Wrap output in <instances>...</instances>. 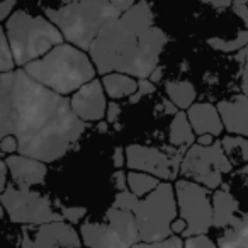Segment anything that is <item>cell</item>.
I'll use <instances>...</instances> for the list:
<instances>
[{"label": "cell", "instance_id": "obj_1", "mask_svg": "<svg viewBox=\"0 0 248 248\" xmlns=\"http://www.w3.org/2000/svg\"><path fill=\"white\" fill-rule=\"evenodd\" d=\"M83 131L85 121L65 95L34 80L24 68L0 75V138L14 135L17 153L56 162Z\"/></svg>", "mask_w": 248, "mask_h": 248}, {"label": "cell", "instance_id": "obj_2", "mask_svg": "<svg viewBox=\"0 0 248 248\" xmlns=\"http://www.w3.org/2000/svg\"><path fill=\"white\" fill-rule=\"evenodd\" d=\"M167 45V34L155 26V14L148 0H138L129 11L109 21L89 49L97 73H128L150 78L158 66Z\"/></svg>", "mask_w": 248, "mask_h": 248}, {"label": "cell", "instance_id": "obj_3", "mask_svg": "<svg viewBox=\"0 0 248 248\" xmlns=\"http://www.w3.org/2000/svg\"><path fill=\"white\" fill-rule=\"evenodd\" d=\"M34 80L62 95L75 93L95 78V65L90 55L72 43L55 46L45 56L22 66Z\"/></svg>", "mask_w": 248, "mask_h": 248}, {"label": "cell", "instance_id": "obj_4", "mask_svg": "<svg viewBox=\"0 0 248 248\" xmlns=\"http://www.w3.org/2000/svg\"><path fill=\"white\" fill-rule=\"evenodd\" d=\"M45 14L58 26L66 43L89 51L104 26L123 12L110 0H77L58 9H45Z\"/></svg>", "mask_w": 248, "mask_h": 248}, {"label": "cell", "instance_id": "obj_5", "mask_svg": "<svg viewBox=\"0 0 248 248\" xmlns=\"http://www.w3.org/2000/svg\"><path fill=\"white\" fill-rule=\"evenodd\" d=\"M4 31L12 46L17 66L45 56L55 46L65 43L60 28L46 16H36L28 11H14L4 22Z\"/></svg>", "mask_w": 248, "mask_h": 248}, {"label": "cell", "instance_id": "obj_6", "mask_svg": "<svg viewBox=\"0 0 248 248\" xmlns=\"http://www.w3.org/2000/svg\"><path fill=\"white\" fill-rule=\"evenodd\" d=\"M177 196L175 186L167 180L155 190L138 197L133 214L140 230V241H160L173 234L172 223L177 219Z\"/></svg>", "mask_w": 248, "mask_h": 248}, {"label": "cell", "instance_id": "obj_7", "mask_svg": "<svg viewBox=\"0 0 248 248\" xmlns=\"http://www.w3.org/2000/svg\"><path fill=\"white\" fill-rule=\"evenodd\" d=\"M82 241L87 248H133L140 243V230L133 211L110 207L104 223H83Z\"/></svg>", "mask_w": 248, "mask_h": 248}, {"label": "cell", "instance_id": "obj_8", "mask_svg": "<svg viewBox=\"0 0 248 248\" xmlns=\"http://www.w3.org/2000/svg\"><path fill=\"white\" fill-rule=\"evenodd\" d=\"M231 169L233 163L228 158L221 141H214L209 146L194 143L186 152L180 165V175L209 190H216L223 182V175L231 172Z\"/></svg>", "mask_w": 248, "mask_h": 248}, {"label": "cell", "instance_id": "obj_9", "mask_svg": "<svg viewBox=\"0 0 248 248\" xmlns=\"http://www.w3.org/2000/svg\"><path fill=\"white\" fill-rule=\"evenodd\" d=\"M0 199L12 223L46 224L63 219L62 214L53 209L48 197L34 192L29 187H7Z\"/></svg>", "mask_w": 248, "mask_h": 248}, {"label": "cell", "instance_id": "obj_10", "mask_svg": "<svg viewBox=\"0 0 248 248\" xmlns=\"http://www.w3.org/2000/svg\"><path fill=\"white\" fill-rule=\"evenodd\" d=\"M207 187L189 179H180L175 182V196L179 204L180 217L186 219L187 231L184 236L206 234L213 226V199L209 197Z\"/></svg>", "mask_w": 248, "mask_h": 248}, {"label": "cell", "instance_id": "obj_11", "mask_svg": "<svg viewBox=\"0 0 248 248\" xmlns=\"http://www.w3.org/2000/svg\"><path fill=\"white\" fill-rule=\"evenodd\" d=\"M187 150L177 148V152L167 153L153 146L129 145L126 148V165L129 170L152 173L160 180H175Z\"/></svg>", "mask_w": 248, "mask_h": 248}, {"label": "cell", "instance_id": "obj_12", "mask_svg": "<svg viewBox=\"0 0 248 248\" xmlns=\"http://www.w3.org/2000/svg\"><path fill=\"white\" fill-rule=\"evenodd\" d=\"M75 114L85 123L102 121L107 112L106 89L102 80H90L83 87H80L70 99Z\"/></svg>", "mask_w": 248, "mask_h": 248}, {"label": "cell", "instance_id": "obj_13", "mask_svg": "<svg viewBox=\"0 0 248 248\" xmlns=\"http://www.w3.org/2000/svg\"><path fill=\"white\" fill-rule=\"evenodd\" d=\"M82 240L72 224L65 221H51L41 224L32 238V248H80Z\"/></svg>", "mask_w": 248, "mask_h": 248}, {"label": "cell", "instance_id": "obj_14", "mask_svg": "<svg viewBox=\"0 0 248 248\" xmlns=\"http://www.w3.org/2000/svg\"><path fill=\"white\" fill-rule=\"evenodd\" d=\"M9 165V172L14 182L19 184V187H29L36 184H43L46 179V163L38 158L26 155H9L5 158Z\"/></svg>", "mask_w": 248, "mask_h": 248}, {"label": "cell", "instance_id": "obj_15", "mask_svg": "<svg viewBox=\"0 0 248 248\" xmlns=\"http://www.w3.org/2000/svg\"><path fill=\"white\" fill-rule=\"evenodd\" d=\"M217 110L223 119L224 129H228L231 135L248 136V97L245 93L221 100L217 104Z\"/></svg>", "mask_w": 248, "mask_h": 248}, {"label": "cell", "instance_id": "obj_16", "mask_svg": "<svg viewBox=\"0 0 248 248\" xmlns=\"http://www.w3.org/2000/svg\"><path fill=\"white\" fill-rule=\"evenodd\" d=\"M187 116L192 124L194 133L201 135H213L214 138L219 136L224 129L223 119L217 110V106L209 102H196L187 109Z\"/></svg>", "mask_w": 248, "mask_h": 248}, {"label": "cell", "instance_id": "obj_17", "mask_svg": "<svg viewBox=\"0 0 248 248\" xmlns=\"http://www.w3.org/2000/svg\"><path fill=\"white\" fill-rule=\"evenodd\" d=\"M213 209H214L213 226L226 228L230 226L234 214L238 213L240 204L234 199L233 194L226 187H223V189H216V192L213 194Z\"/></svg>", "mask_w": 248, "mask_h": 248}, {"label": "cell", "instance_id": "obj_18", "mask_svg": "<svg viewBox=\"0 0 248 248\" xmlns=\"http://www.w3.org/2000/svg\"><path fill=\"white\" fill-rule=\"evenodd\" d=\"M196 133H194L192 124L189 121V116L184 110H179L175 114V117L170 123V131H169V141L172 146H177V148H190L196 140Z\"/></svg>", "mask_w": 248, "mask_h": 248}, {"label": "cell", "instance_id": "obj_19", "mask_svg": "<svg viewBox=\"0 0 248 248\" xmlns=\"http://www.w3.org/2000/svg\"><path fill=\"white\" fill-rule=\"evenodd\" d=\"M102 83L106 93L110 99H123V97H131L138 90V80L128 73L112 72L102 77Z\"/></svg>", "mask_w": 248, "mask_h": 248}, {"label": "cell", "instance_id": "obj_20", "mask_svg": "<svg viewBox=\"0 0 248 248\" xmlns=\"http://www.w3.org/2000/svg\"><path fill=\"white\" fill-rule=\"evenodd\" d=\"M219 248H248V213L233 217L228 230L217 240Z\"/></svg>", "mask_w": 248, "mask_h": 248}, {"label": "cell", "instance_id": "obj_21", "mask_svg": "<svg viewBox=\"0 0 248 248\" xmlns=\"http://www.w3.org/2000/svg\"><path fill=\"white\" fill-rule=\"evenodd\" d=\"M167 97L175 104L179 109H189L192 104H196L197 90L192 82L187 80H169L165 82Z\"/></svg>", "mask_w": 248, "mask_h": 248}, {"label": "cell", "instance_id": "obj_22", "mask_svg": "<svg viewBox=\"0 0 248 248\" xmlns=\"http://www.w3.org/2000/svg\"><path fill=\"white\" fill-rule=\"evenodd\" d=\"M160 179L152 173L138 172V170H129L128 173V187L135 196L145 197L152 190H155L160 186Z\"/></svg>", "mask_w": 248, "mask_h": 248}, {"label": "cell", "instance_id": "obj_23", "mask_svg": "<svg viewBox=\"0 0 248 248\" xmlns=\"http://www.w3.org/2000/svg\"><path fill=\"white\" fill-rule=\"evenodd\" d=\"M221 143H223L224 152L233 165L248 162V140L245 136H226Z\"/></svg>", "mask_w": 248, "mask_h": 248}, {"label": "cell", "instance_id": "obj_24", "mask_svg": "<svg viewBox=\"0 0 248 248\" xmlns=\"http://www.w3.org/2000/svg\"><path fill=\"white\" fill-rule=\"evenodd\" d=\"M207 45L213 49L223 53H233V51H240L245 46H248V29L236 32V38L233 39H223V38H209L207 39Z\"/></svg>", "mask_w": 248, "mask_h": 248}, {"label": "cell", "instance_id": "obj_25", "mask_svg": "<svg viewBox=\"0 0 248 248\" xmlns=\"http://www.w3.org/2000/svg\"><path fill=\"white\" fill-rule=\"evenodd\" d=\"M16 65H17V63H16L14 51H12L9 38H7V34H5L4 28H2V34H0V72L2 73L12 72Z\"/></svg>", "mask_w": 248, "mask_h": 248}, {"label": "cell", "instance_id": "obj_26", "mask_svg": "<svg viewBox=\"0 0 248 248\" xmlns=\"http://www.w3.org/2000/svg\"><path fill=\"white\" fill-rule=\"evenodd\" d=\"M133 248H186L184 247V241L179 238V234L177 236H170L167 238V240H160V241H140V243H136Z\"/></svg>", "mask_w": 248, "mask_h": 248}, {"label": "cell", "instance_id": "obj_27", "mask_svg": "<svg viewBox=\"0 0 248 248\" xmlns=\"http://www.w3.org/2000/svg\"><path fill=\"white\" fill-rule=\"evenodd\" d=\"M136 201H138V196H135V194L131 192L129 189L126 190H119L116 196V199H114V207H117V209H124V211H133V207H135Z\"/></svg>", "mask_w": 248, "mask_h": 248}, {"label": "cell", "instance_id": "obj_28", "mask_svg": "<svg viewBox=\"0 0 248 248\" xmlns=\"http://www.w3.org/2000/svg\"><path fill=\"white\" fill-rule=\"evenodd\" d=\"M156 90V83H153L150 78H138V90L129 97V102L131 104H138L143 97L150 95Z\"/></svg>", "mask_w": 248, "mask_h": 248}, {"label": "cell", "instance_id": "obj_29", "mask_svg": "<svg viewBox=\"0 0 248 248\" xmlns=\"http://www.w3.org/2000/svg\"><path fill=\"white\" fill-rule=\"evenodd\" d=\"M184 247L186 248H219L209 236H206V234H194V236H189L184 241Z\"/></svg>", "mask_w": 248, "mask_h": 248}, {"label": "cell", "instance_id": "obj_30", "mask_svg": "<svg viewBox=\"0 0 248 248\" xmlns=\"http://www.w3.org/2000/svg\"><path fill=\"white\" fill-rule=\"evenodd\" d=\"M87 214L85 207H80V206H62V216L65 221H68L70 224H77L83 216Z\"/></svg>", "mask_w": 248, "mask_h": 248}, {"label": "cell", "instance_id": "obj_31", "mask_svg": "<svg viewBox=\"0 0 248 248\" xmlns=\"http://www.w3.org/2000/svg\"><path fill=\"white\" fill-rule=\"evenodd\" d=\"M0 150L4 155H14L19 150V141L14 135H7L0 138Z\"/></svg>", "mask_w": 248, "mask_h": 248}, {"label": "cell", "instance_id": "obj_32", "mask_svg": "<svg viewBox=\"0 0 248 248\" xmlns=\"http://www.w3.org/2000/svg\"><path fill=\"white\" fill-rule=\"evenodd\" d=\"M231 11L241 19L245 28L248 29V0H234L231 4Z\"/></svg>", "mask_w": 248, "mask_h": 248}, {"label": "cell", "instance_id": "obj_33", "mask_svg": "<svg viewBox=\"0 0 248 248\" xmlns=\"http://www.w3.org/2000/svg\"><path fill=\"white\" fill-rule=\"evenodd\" d=\"M121 112H123V109H121L119 104H117L116 100H110V102L107 104V112H106L107 124H116L121 117Z\"/></svg>", "mask_w": 248, "mask_h": 248}, {"label": "cell", "instance_id": "obj_34", "mask_svg": "<svg viewBox=\"0 0 248 248\" xmlns=\"http://www.w3.org/2000/svg\"><path fill=\"white\" fill-rule=\"evenodd\" d=\"M17 2H21V0H2V4H0V19L4 22L12 16Z\"/></svg>", "mask_w": 248, "mask_h": 248}, {"label": "cell", "instance_id": "obj_35", "mask_svg": "<svg viewBox=\"0 0 248 248\" xmlns=\"http://www.w3.org/2000/svg\"><path fill=\"white\" fill-rule=\"evenodd\" d=\"M112 182H114V187H116L117 190H126V189H129V187H128V175H126V173H124L121 169H117L116 172H114Z\"/></svg>", "mask_w": 248, "mask_h": 248}, {"label": "cell", "instance_id": "obj_36", "mask_svg": "<svg viewBox=\"0 0 248 248\" xmlns=\"http://www.w3.org/2000/svg\"><path fill=\"white\" fill-rule=\"evenodd\" d=\"M112 163L116 169H123L124 163H126V148H123V146H116L114 148Z\"/></svg>", "mask_w": 248, "mask_h": 248}, {"label": "cell", "instance_id": "obj_37", "mask_svg": "<svg viewBox=\"0 0 248 248\" xmlns=\"http://www.w3.org/2000/svg\"><path fill=\"white\" fill-rule=\"evenodd\" d=\"M9 165L7 162H5V158L0 162V177H2V180H0V190L4 192L5 189H7V175H9Z\"/></svg>", "mask_w": 248, "mask_h": 248}, {"label": "cell", "instance_id": "obj_38", "mask_svg": "<svg viewBox=\"0 0 248 248\" xmlns=\"http://www.w3.org/2000/svg\"><path fill=\"white\" fill-rule=\"evenodd\" d=\"M199 2L211 5V7H214V9H219V11H223V9L231 7V4H233L234 0H199Z\"/></svg>", "mask_w": 248, "mask_h": 248}, {"label": "cell", "instance_id": "obj_39", "mask_svg": "<svg viewBox=\"0 0 248 248\" xmlns=\"http://www.w3.org/2000/svg\"><path fill=\"white\" fill-rule=\"evenodd\" d=\"M110 2H112V4L116 5L121 12H126V11H129V9H131L138 0H110Z\"/></svg>", "mask_w": 248, "mask_h": 248}, {"label": "cell", "instance_id": "obj_40", "mask_svg": "<svg viewBox=\"0 0 248 248\" xmlns=\"http://www.w3.org/2000/svg\"><path fill=\"white\" fill-rule=\"evenodd\" d=\"M172 231H173V234H182V236H184V233L187 231V223H186V219L179 217V219L173 221V223H172Z\"/></svg>", "mask_w": 248, "mask_h": 248}, {"label": "cell", "instance_id": "obj_41", "mask_svg": "<svg viewBox=\"0 0 248 248\" xmlns=\"http://www.w3.org/2000/svg\"><path fill=\"white\" fill-rule=\"evenodd\" d=\"M162 77H163V68L158 65L155 70H153V73H152V75H150V80H152L153 83H158L160 80H162Z\"/></svg>", "mask_w": 248, "mask_h": 248}, {"label": "cell", "instance_id": "obj_42", "mask_svg": "<svg viewBox=\"0 0 248 248\" xmlns=\"http://www.w3.org/2000/svg\"><path fill=\"white\" fill-rule=\"evenodd\" d=\"M199 145H204V146H209L214 143V136L213 135H201L199 138H197V141Z\"/></svg>", "mask_w": 248, "mask_h": 248}, {"label": "cell", "instance_id": "obj_43", "mask_svg": "<svg viewBox=\"0 0 248 248\" xmlns=\"http://www.w3.org/2000/svg\"><path fill=\"white\" fill-rule=\"evenodd\" d=\"M21 248H32V240L29 238L28 231L22 233V243H21Z\"/></svg>", "mask_w": 248, "mask_h": 248}, {"label": "cell", "instance_id": "obj_44", "mask_svg": "<svg viewBox=\"0 0 248 248\" xmlns=\"http://www.w3.org/2000/svg\"><path fill=\"white\" fill-rule=\"evenodd\" d=\"M107 126H109V124H106V123H100V126H99V131H100V133H106V131H107Z\"/></svg>", "mask_w": 248, "mask_h": 248}, {"label": "cell", "instance_id": "obj_45", "mask_svg": "<svg viewBox=\"0 0 248 248\" xmlns=\"http://www.w3.org/2000/svg\"><path fill=\"white\" fill-rule=\"evenodd\" d=\"M60 2L65 5V4H72V2H77V0H60Z\"/></svg>", "mask_w": 248, "mask_h": 248}]
</instances>
